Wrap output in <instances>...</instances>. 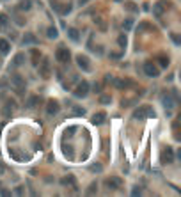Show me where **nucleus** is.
Here are the masks:
<instances>
[{
    "label": "nucleus",
    "mask_w": 181,
    "mask_h": 197,
    "mask_svg": "<svg viewBox=\"0 0 181 197\" xmlns=\"http://www.w3.org/2000/svg\"><path fill=\"white\" fill-rule=\"evenodd\" d=\"M59 110H60V105L55 101V99H50L48 105H46V112H48V115H55V114H59Z\"/></svg>",
    "instance_id": "6e6552de"
},
{
    "label": "nucleus",
    "mask_w": 181,
    "mask_h": 197,
    "mask_svg": "<svg viewBox=\"0 0 181 197\" xmlns=\"http://www.w3.org/2000/svg\"><path fill=\"white\" fill-rule=\"evenodd\" d=\"M23 59H25V55H23V53H18L16 57H14V64H16V66L23 64Z\"/></svg>",
    "instance_id": "5701e85b"
},
{
    "label": "nucleus",
    "mask_w": 181,
    "mask_h": 197,
    "mask_svg": "<svg viewBox=\"0 0 181 197\" xmlns=\"http://www.w3.org/2000/svg\"><path fill=\"white\" fill-rule=\"evenodd\" d=\"M69 11H71V4H68V6L62 7V14H68Z\"/></svg>",
    "instance_id": "c756f323"
},
{
    "label": "nucleus",
    "mask_w": 181,
    "mask_h": 197,
    "mask_svg": "<svg viewBox=\"0 0 181 197\" xmlns=\"http://www.w3.org/2000/svg\"><path fill=\"white\" fill-rule=\"evenodd\" d=\"M2 170H4V165H2V164H0V172H2Z\"/></svg>",
    "instance_id": "c9c22d12"
},
{
    "label": "nucleus",
    "mask_w": 181,
    "mask_h": 197,
    "mask_svg": "<svg viewBox=\"0 0 181 197\" xmlns=\"http://www.w3.org/2000/svg\"><path fill=\"white\" fill-rule=\"evenodd\" d=\"M169 7V2H158V4H154V7H153V14L154 16H162L163 14V9H167Z\"/></svg>",
    "instance_id": "1a4fd4ad"
},
{
    "label": "nucleus",
    "mask_w": 181,
    "mask_h": 197,
    "mask_svg": "<svg viewBox=\"0 0 181 197\" xmlns=\"http://www.w3.org/2000/svg\"><path fill=\"white\" fill-rule=\"evenodd\" d=\"M162 103H163L165 109H172L174 107V99L170 94H162Z\"/></svg>",
    "instance_id": "9b49d317"
},
{
    "label": "nucleus",
    "mask_w": 181,
    "mask_h": 197,
    "mask_svg": "<svg viewBox=\"0 0 181 197\" xmlns=\"http://www.w3.org/2000/svg\"><path fill=\"white\" fill-rule=\"evenodd\" d=\"M46 36H48V38H52V39H55L57 36H59V32H57V28H55V27H48V30H46Z\"/></svg>",
    "instance_id": "a211bd4d"
},
{
    "label": "nucleus",
    "mask_w": 181,
    "mask_h": 197,
    "mask_svg": "<svg viewBox=\"0 0 181 197\" xmlns=\"http://www.w3.org/2000/svg\"><path fill=\"white\" fill-rule=\"evenodd\" d=\"M135 119H146V117H154V110L151 107H140L133 112Z\"/></svg>",
    "instance_id": "f257e3e1"
},
{
    "label": "nucleus",
    "mask_w": 181,
    "mask_h": 197,
    "mask_svg": "<svg viewBox=\"0 0 181 197\" xmlns=\"http://www.w3.org/2000/svg\"><path fill=\"white\" fill-rule=\"evenodd\" d=\"M23 44H25V46H27V44H38V38H36L34 34L27 32L23 36Z\"/></svg>",
    "instance_id": "f8f14e48"
},
{
    "label": "nucleus",
    "mask_w": 181,
    "mask_h": 197,
    "mask_svg": "<svg viewBox=\"0 0 181 197\" xmlns=\"http://www.w3.org/2000/svg\"><path fill=\"white\" fill-rule=\"evenodd\" d=\"M75 130H77V128H75V126H71V128L68 130V131H69V135H73V133H75Z\"/></svg>",
    "instance_id": "f704fd0d"
},
{
    "label": "nucleus",
    "mask_w": 181,
    "mask_h": 197,
    "mask_svg": "<svg viewBox=\"0 0 181 197\" xmlns=\"http://www.w3.org/2000/svg\"><path fill=\"white\" fill-rule=\"evenodd\" d=\"M117 41H119V44H121V46H126V36H124V34H121Z\"/></svg>",
    "instance_id": "c85d7f7f"
},
{
    "label": "nucleus",
    "mask_w": 181,
    "mask_h": 197,
    "mask_svg": "<svg viewBox=\"0 0 181 197\" xmlns=\"http://www.w3.org/2000/svg\"><path fill=\"white\" fill-rule=\"evenodd\" d=\"M105 185L108 186L110 190H117V188L121 186V179L119 178H108V179L105 181Z\"/></svg>",
    "instance_id": "9d476101"
},
{
    "label": "nucleus",
    "mask_w": 181,
    "mask_h": 197,
    "mask_svg": "<svg viewBox=\"0 0 181 197\" xmlns=\"http://www.w3.org/2000/svg\"><path fill=\"white\" fill-rule=\"evenodd\" d=\"M39 75L43 78H48L50 77V60L48 59H43L41 64H39Z\"/></svg>",
    "instance_id": "39448f33"
},
{
    "label": "nucleus",
    "mask_w": 181,
    "mask_h": 197,
    "mask_svg": "<svg viewBox=\"0 0 181 197\" xmlns=\"http://www.w3.org/2000/svg\"><path fill=\"white\" fill-rule=\"evenodd\" d=\"M96 188H98V185H96V183H91V186H89L87 194H89V195H93L94 192H96Z\"/></svg>",
    "instance_id": "cd10ccee"
},
{
    "label": "nucleus",
    "mask_w": 181,
    "mask_h": 197,
    "mask_svg": "<svg viewBox=\"0 0 181 197\" xmlns=\"http://www.w3.org/2000/svg\"><path fill=\"white\" fill-rule=\"evenodd\" d=\"M91 170H93V172H101V170H103V165L101 164H93L91 165Z\"/></svg>",
    "instance_id": "b1692460"
},
{
    "label": "nucleus",
    "mask_w": 181,
    "mask_h": 197,
    "mask_svg": "<svg viewBox=\"0 0 181 197\" xmlns=\"http://www.w3.org/2000/svg\"><path fill=\"white\" fill-rule=\"evenodd\" d=\"M9 50H11L9 41H7V39H0V53L6 55V53H9Z\"/></svg>",
    "instance_id": "4468645a"
},
{
    "label": "nucleus",
    "mask_w": 181,
    "mask_h": 197,
    "mask_svg": "<svg viewBox=\"0 0 181 197\" xmlns=\"http://www.w3.org/2000/svg\"><path fill=\"white\" fill-rule=\"evenodd\" d=\"M105 121V114L103 112H99V114H94V117H93V123L94 124H101Z\"/></svg>",
    "instance_id": "f3484780"
},
{
    "label": "nucleus",
    "mask_w": 181,
    "mask_h": 197,
    "mask_svg": "<svg viewBox=\"0 0 181 197\" xmlns=\"http://www.w3.org/2000/svg\"><path fill=\"white\" fill-rule=\"evenodd\" d=\"M126 7L130 9V11H137V6H133L132 2H128V4H126Z\"/></svg>",
    "instance_id": "2f4dec72"
},
{
    "label": "nucleus",
    "mask_w": 181,
    "mask_h": 197,
    "mask_svg": "<svg viewBox=\"0 0 181 197\" xmlns=\"http://www.w3.org/2000/svg\"><path fill=\"white\" fill-rule=\"evenodd\" d=\"M77 64L80 69H83V71H91V64H89V59L85 57V55H78L77 57Z\"/></svg>",
    "instance_id": "423d86ee"
},
{
    "label": "nucleus",
    "mask_w": 181,
    "mask_h": 197,
    "mask_svg": "<svg viewBox=\"0 0 181 197\" xmlns=\"http://www.w3.org/2000/svg\"><path fill=\"white\" fill-rule=\"evenodd\" d=\"M6 27H7V16L0 14V28H6Z\"/></svg>",
    "instance_id": "393cba45"
},
{
    "label": "nucleus",
    "mask_w": 181,
    "mask_h": 197,
    "mask_svg": "<svg viewBox=\"0 0 181 197\" xmlns=\"http://www.w3.org/2000/svg\"><path fill=\"white\" fill-rule=\"evenodd\" d=\"M73 94H75L77 98H85V96L89 94V83L85 82V80H82V82L77 85V89L73 91Z\"/></svg>",
    "instance_id": "7ed1b4c3"
},
{
    "label": "nucleus",
    "mask_w": 181,
    "mask_h": 197,
    "mask_svg": "<svg viewBox=\"0 0 181 197\" xmlns=\"http://www.w3.org/2000/svg\"><path fill=\"white\" fill-rule=\"evenodd\" d=\"M144 73H146L148 77H151V78H154V77H158L160 75L158 68H156L153 62H146V64H144Z\"/></svg>",
    "instance_id": "20e7f679"
},
{
    "label": "nucleus",
    "mask_w": 181,
    "mask_h": 197,
    "mask_svg": "<svg viewBox=\"0 0 181 197\" xmlns=\"http://www.w3.org/2000/svg\"><path fill=\"white\" fill-rule=\"evenodd\" d=\"M132 27H133V20H132V18H128L126 22L123 23V28H124V30H130Z\"/></svg>",
    "instance_id": "4be33fe9"
},
{
    "label": "nucleus",
    "mask_w": 181,
    "mask_h": 197,
    "mask_svg": "<svg viewBox=\"0 0 181 197\" xmlns=\"http://www.w3.org/2000/svg\"><path fill=\"white\" fill-rule=\"evenodd\" d=\"M158 60H160L158 64L162 66V68H167V66H169V59H167V57H160Z\"/></svg>",
    "instance_id": "bb28decb"
},
{
    "label": "nucleus",
    "mask_w": 181,
    "mask_h": 197,
    "mask_svg": "<svg viewBox=\"0 0 181 197\" xmlns=\"http://www.w3.org/2000/svg\"><path fill=\"white\" fill-rule=\"evenodd\" d=\"M60 183H62V185H69V186L75 188V178H73V176H66V178H62Z\"/></svg>",
    "instance_id": "dca6fc26"
},
{
    "label": "nucleus",
    "mask_w": 181,
    "mask_h": 197,
    "mask_svg": "<svg viewBox=\"0 0 181 197\" xmlns=\"http://www.w3.org/2000/svg\"><path fill=\"white\" fill-rule=\"evenodd\" d=\"M68 36H69V39H71V41H78V39H80V34H78V30L77 28H68Z\"/></svg>",
    "instance_id": "2eb2a0df"
},
{
    "label": "nucleus",
    "mask_w": 181,
    "mask_h": 197,
    "mask_svg": "<svg viewBox=\"0 0 181 197\" xmlns=\"http://www.w3.org/2000/svg\"><path fill=\"white\" fill-rule=\"evenodd\" d=\"M110 101H112V98H110L108 94H101V96H99V103H103V105H108Z\"/></svg>",
    "instance_id": "412c9836"
},
{
    "label": "nucleus",
    "mask_w": 181,
    "mask_h": 197,
    "mask_svg": "<svg viewBox=\"0 0 181 197\" xmlns=\"http://www.w3.org/2000/svg\"><path fill=\"white\" fill-rule=\"evenodd\" d=\"M0 194L2 195H11V192H7V190H0Z\"/></svg>",
    "instance_id": "72a5a7b5"
},
{
    "label": "nucleus",
    "mask_w": 181,
    "mask_h": 197,
    "mask_svg": "<svg viewBox=\"0 0 181 197\" xmlns=\"http://www.w3.org/2000/svg\"><path fill=\"white\" fill-rule=\"evenodd\" d=\"M170 38L174 39V43H176V44H179V43H181V41H179V38H178V36H174V34H172V36H170Z\"/></svg>",
    "instance_id": "473e14b6"
},
{
    "label": "nucleus",
    "mask_w": 181,
    "mask_h": 197,
    "mask_svg": "<svg viewBox=\"0 0 181 197\" xmlns=\"http://www.w3.org/2000/svg\"><path fill=\"white\" fill-rule=\"evenodd\" d=\"M22 9H30V2H28V0H25V2H22Z\"/></svg>",
    "instance_id": "7c9ffc66"
},
{
    "label": "nucleus",
    "mask_w": 181,
    "mask_h": 197,
    "mask_svg": "<svg viewBox=\"0 0 181 197\" xmlns=\"http://www.w3.org/2000/svg\"><path fill=\"white\" fill-rule=\"evenodd\" d=\"M73 114L75 115H83L85 114V109H82V107H75V109H73Z\"/></svg>",
    "instance_id": "a878e982"
},
{
    "label": "nucleus",
    "mask_w": 181,
    "mask_h": 197,
    "mask_svg": "<svg viewBox=\"0 0 181 197\" xmlns=\"http://www.w3.org/2000/svg\"><path fill=\"white\" fill-rule=\"evenodd\" d=\"M112 83H114V85H115L117 89H124V87L128 85L126 80H112Z\"/></svg>",
    "instance_id": "6ab92c4d"
},
{
    "label": "nucleus",
    "mask_w": 181,
    "mask_h": 197,
    "mask_svg": "<svg viewBox=\"0 0 181 197\" xmlns=\"http://www.w3.org/2000/svg\"><path fill=\"white\" fill-rule=\"evenodd\" d=\"M11 82L14 83L18 89H23V87H25V80H23L20 75H13V77H11Z\"/></svg>",
    "instance_id": "ddd939ff"
},
{
    "label": "nucleus",
    "mask_w": 181,
    "mask_h": 197,
    "mask_svg": "<svg viewBox=\"0 0 181 197\" xmlns=\"http://www.w3.org/2000/svg\"><path fill=\"white\" fill-rule=\"evenodd\" d=\"M38 101H39V96H30V98H28V101H27V107H36V105H38Z\"/></svg>",
    "instance_id": "aec40b11"
},
{
    "label": "nucleus",
    "mask_w": 181,
    "mask_h": 197,
    "mask_svg": "<svg viewBox=\"0 0 181 197\" xmlns=\"http://www.w3.org/2000/svg\"><path fill=\"white\" fill-rule=\"evenodd\" d=\"M55 59L59 60V62H62V64H66V62H69V59H71V53H69L68 48L60 46V48H57V52H55Z\"/></svg>",
    "instance_id": "f03ea898"
},
{
    "label": "nucleus",
    "mask_w": 181,
    "mask_h": 197,
    "mask_svg": "<svg viewBox=\"0 0 181 197\" xmlns=\"http://www.w3.org/2000/svg\"><path fill=\"white\" fill-rule=\"evenodd\" d=\"M115 2H123V0H115Z\"/></svg>",
    "instance_id": "e433bc0d"
},
{
    "label": "nucleus",
    "mask_w": 181,
    "mask_h": 197,
    "mask_svg": "<svg viewBox=\"0 0 181 197\" xmlns=\"http://www.w3.org/2000/svg\"><path fill=\"white\" fill-rule=\"evenodd\" d=\"M174 162V151L170 148L163 149L162 151V164H172Z\"/></svg>",
    "instance_id": "0eeeda50"
}]
</instances>
